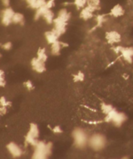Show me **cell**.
<instances>
[{
  "label": "cell",
  "mask_w": 133,
  "mask_h": 159,
  "mask_svg": "<svg viewBox=\"0 0 133 159\" xmlns=\"http://www.w3.org/2000/svg\"><path fill=\"white\" fill-rule=\"evenodd\" d=\"M43 18L45 20V22H47L48 24H52L53 23V21H54V13L49 9V10H47V12L43 16Z\"/></svg>",
  "instance_id": "obj_19"
},
{
  "label": "cell",
  "mask_w": 133,
  "mask_h": 159,
  "mask_svg": "<svg viewBox=\"0 0 133 159\" xmlns=\"http://www.w3.org/2000/svg\"><path fill=\"white\" fill-rule=\"evenodd\" d=\"M66 47H68V44L64 43L62 41H60V39H59V40L55 41L54 43L51 44V54L52 56H55V57L60 56L62 48H66Z\"/></svg>",
  "instance_id": "obj_13"
},
{
  "label": "cell",
  "mask_w": 133,
  "mask_h": 159,
  "mask_svg": "<svg viewBox=\"0 0 133 159\" xmlns=\"http://www.w3.org/2000/svg\"><path fill=\"white\" fill-rule=\"evenodd\" d=\"M125 13V10L123 6H121L120 4H117L115 6H114L111 10H110V13L109 15H111L112 17H114V18H118V17H121L123 15H124Z\"/></svg>",
  "instance_id": "obj_14"
},
{
  "label": "cell",
  "mask_w": 133,
  "mask_h": 159,
  "mask_svg": "<svg viewBox=\"0 0 133 159\" xmlns=\"http://www.w3.org/2000/svg\"><path fill=\"white\" fill-rule=\"evenodd\" d=\"M1 48L4 49V50H10V49H12V48H13V44L12 42H10V41H7L6 43L2 44L1 45Z\"/></svg>",
  "instance_id": "obj_29"
},
{
  "label": "cell",
  "mask_w": 133,
  "mask_h": 159,
  "mask_svg": "<svg viewBox=\"0 0 133 159\" xmlns=\"http://www.w3.org/2000/svg\"><path fill=\"white\" fill-rule=\"evenodd\" d=\"M57 16L61 18V19H63L65 21H67V22H69L70 20V18H71V14H70V12H69V10L67 8H62V9H60L59 11Z\"/></svg>",
  "instance_id": "obj_16"
},
{
  "label": "cell",
  "mask_w": 133,
  "mask_h": 159,
  "mask_svg": "<svg viewBox=\"0 0 133 159\" xmlns=\"http://www.w3.org/2000/svg\"><path fill=\"white\" fill-rule=\"evenodd\" d=\"M73 3L77 10H81L87 6V0H73Z\"/></svg>",
  "instance_id": "obj_22"
},
{
  "label": "cell",
  "mask_w": 133,
  "mask_h": 159,
  "mask_svg": "<svg viewBox=\"0 0 133 159\" xmlns=\"http://www.w3.org/2000/svg\"><path fill=\"white\" fill-rule=\"evenodd\" d=\"M44 37H45V39H46L47 43L51 45V44L54 43L57 40H59L60 36H59V35L57 34L56 31H55L54 30H52L46 31V32L44 33Z\"/></svg>",
  "instance_id": "obj_15"
},
{
  "label": "cell",
  "mask_w": 133,
  "mask_h": 159,
  "mask_svg": "<svg viewBox=\"0 0 133 159\" xmlns=\"http://www.w3.org/2000/svg\"><path fill=\"white\" fill-rule=\"evenodd\" d=\"M24 86H25V88L28 89V91H31V90H33V89H35L34 83H33L30 80H26V81L24 82Z\"/></svg>",
  "instance_id": "obj_26"
},
{
  "label": "cell",
  "mask_w": 133,
  "mask_h": 159,
  "mask_svg": "<svg viewBox=\"0 0 133 159\" xmlns=\"http://www.w3.org/2000/svg\"><path fill=\"white\" fill-rule=\"evenodd\" d=\"M53 25H54V28H53V30L56 31L57 34H58L59 36H61L62 34H64V33L66 32L67 25H68V22L57 16V17L54 18Z\"/></svg>",
  "instance_id": "obj_7"
},
{
  "label": "cell",
  "mask_w": 133,
  "mask_h": 159,
  "mask_svg": "<svg viewBox=\"0 0 133 159\" xmlns=\"http://www.w3.org/2000/svg\"><path fill=\"white\" fill-rule=\"evenodd\" d=\"M31 67L32 69L37 73H43L45 72L46 70V66H45V63L43 62L42 60H40L39 58L34 57L31 60Z\"/></svg>",
  "instance_id": "obj_11"
},
{
  "label": "cell",
  "mask_w": 133,
  "mask_h": 159,
  "mask_svg": "<svg viewBox=\"0 0 133 159\" xmlns=\"http://www.w3.org/2000/svg\"><path fill=\"white\" fill-rule=\"evenodd\" d=\"M34 153L32 155L33 159L48 158L52 153V143L44 142L39 140L37 144L34 147Z\"/></svg>",
  "instance_id": "obj_2"
},
{
  "label": "cell",
  "mask_w": 133,
  "mask_h": 159,
  "mask_svg": "<svg viewBox=\"0 0 133 159\" xmlns=\"http://www.w3.org/2000/svg\"><path fill=\"white\" fill-rule=\"evenodd\" d=\"M105 38L106 41L111 45L120 43L122 40V36L118 31L116 30H109L106 31L105 34Z\"/></svg>",
  "instance_id": "obj_10"
},
{
  "label": "cell",
  "mask_w": 133,
  "mask_h": 159,
  "mask_svg": "<svg viewBox=\"0 0 133 159\" xmlns=\"http://www.w3.org/2000/svg\"><path fill=\"white\" fill-rule=\"evenodd\" d=\"M54 5H55V0H47L46 2V7L49 9H52L54 7Z\"/></svg>",
  "instance_id": "obj_32"
},
{
  "label": "cell",
  "mask_w": 133,
  "mask_h": 159,
  "mask_svg": "<svg viewBox=\"0 0 133 159\" xmlns=\"http://www.w3.org/2000/svg\"><path fill=\"white\" fill-rule=\"evenodd\" d=\"M107 144V139L104 134L101 133H93L89 137L88 147L93 151H102Z\"/></svg>",
  "instance_id": "obj_4"
},
{
  "label": "cell",
  "mask_w": 133,
  "mask_h": 159,
  "mask_svg": "<svg viewBox=\"0 0 133 159\" xmlns=\"http://www.w3.org/2000/svg\"><path fill=\"white\" fill-rule=\"evenodd\" d=\"M89 135L87 131L80 127H77L72 131V138L75 147L78 149H84L88 147Z\"/></svg>",
  "instance_id": "obj_1"
},
{
  "label": "cell",
  "mask_w": 133,
  "mask_h": 159,
  "mask_svg": "<svg viewBox=\"0 0 133 159\" xmlns=\"http://www.w3.org/2000/svg\"><path fill=\"white\" fill-rule=\"evenodd\" d=\"M14 12L13 8L6 7L1 14V22L4 26H9L13 23V17H14Z\"/></svg>",
  "instance_id": "obj_6"
},
{
  "label": "cell",
  "mask_w": 133,
  "mask_h": 159,
  "mask_svg": "<svg viewBox=\"0 0 133 159\" xmlns=\"http://www.w3.org/2000/svg\"><path fill=\"white\" fill-rule=\"evenodd\" d=\"M122 46H116V47H114L113 49H114V52L115 53V54H120L121 53V50H122Z\"/></svg>",
  "instance_id": "obj_35"
},
{
  "label": "cell",
  "mask_w": 133,
  "mask_h": 159,
  "mask_svg": "<svg viewBox=\"0 0 133 159\" xmlns=\"http://www.w3.org/2000/svg\"><path fill=\"white\" fill-rule=\"evenodd\" d=\"M106 21V18H105V15H97L96 16V22H97V26H102V24H103V22Z\"/></svg>",
  "instance_id": "obj_27"
},
{
  "label": "cell",
  "mask_w": 133,
  "mask_h": 159,
  "mask_svg": "<svg viewBox=\"0 0 133 159\" xmlns=\"http://www.w3.org/2000/svg\"><path fill=\"white\" fill-rule=\"evenodd\" d=\"M73 78H74L73 80H74L75 82H82V81H84V79H85V75H84V72L79 71V72H77V73L74 74Z\"/></svg>",
  "instance_id": "obj_23"
},
{
  "label": "cell",
  "mask_w": 133,
  "mask_h": 159,
  "mask_svg": "<svg viewBox=\"0 0 133 159\" xmlns=\"http://www.w3.org/2000/svg\"><path fill=\"white\" fill-rule=\"evenodd\" d=\"M123 158L126 159V158H129V157H123Z\"/></svg>",
  "instance_id": "obj_36"
},
{
  "label": "cell",
  "mask_w": 133,
  "mask_h": 159,
  "mask_svg": "<svg viewBox=\"0 0 133 159\" xmlns=\"http://www.w3.org/2000/svg\"><path fill=\"white\" fill-rule=\"evenodd\" d=\"M25 22L24 19V15L21 13H15L13 17V23L14 24H20V25H23Z\"/></svg>",
  "instance_id": "obj_17"
},
{
  "label": "cell",
  "mask_w": 133,
  "mask_h": 159,
  "mask_svg": "<svg viewBox=\"0 0 133 159\" xmlns=\"http://www.w3.org/2000/svg\"><path fill=\"white\" fill-rule=\"evenodd\" d=\"M40 135L39 127L36 123H30L28 133L25 136V143L26 145H29L32 147H35L39 141L38 138Z\"/></svg>",
  "instance_id": "obj_5"
},
{
  "label": "cell",
  "mask_w": 133,
  "mask_h": 159,
  "mask_svg": "<svg viewBox=\"0 0 133 159\" xmlns=\"http://www.w3.org/2000/svg\"><path fill=\"white\" fill-rule=\"evenodd\" d=\"M47 10H49V8L46 7V5L42 7H39L37 8V9H35V20H38V19H40V18H43V16H44V15L47 12Z\"/></svg>",
  "instance_id": "obj_18"
},
{
  "label": "cell",
  "mask_w": 133,
  "mask_h": 159,
  "mask_svg": "<svg viewBox=\"0 0 133 159\" xmlns=\"http://www.w3.org/2000/svg\"><path fill=\"white\" fill-rule=\"evenodd\" d=\"M114 108V106H112L111 104H107V103H104V102L100 104V110L105 116L107 115L108 113H110Z\"/></svg>",
  "instance_id": "obj_20"
},
{
  "label": "cell",
  "mask_w": 133,
  "mask_h": 159,
  "mask_svg": "<svg viewBox=\"0 0 133 159\" xmlns=\"http://www.w3.org/2000/svg\"><path fill=\"white\" fill-rule=\"evenodd\" d=\"M1 57H2V56H1V54H0V58H1Z\"/></svg>",
  "instance_id": "obj_37"
},
{
  "label": "cell",
  "mask_w": 133,
  "mask_h": 159,
  "mask_svg": "<svg viewBox=\"0 0 133 159\" xmlns=\"http://www.w3.org/2000/svg\"><path fill=\"white\" fill-rule=\"evenodd\" d=\"M6 86V79H5V72L3 70H0V87Z\"/></svg>",
  "instance_id": "obj_28"
},
{
  "label": "cell",
  "mask_w": 133,
  "mask_h": 159,
  "mask_svg": "<svg viewBox=\"0 0 133 159\" xmlns=\"http://www.w3.org/2000/svg\"><path fill=\"white\" fill-rule=\"evenodd\" d=\"M46 2H47V0H36L35 9H37V8L42 7L44 6H45Z\"/></svg>",
  "instance_id": "obj_31"
},
{
  "label": "cell",
  "mask_w": 133,
  "mask_h": 159,
  "mask_svg": "<svg viewBox=\"0 0 133 159\" xmlns=\"http://www.w3.org/2000/svg\"><path fill=\"white\" fill-rule=\"evenodd\" d=\"M36 57L39 58L40 60H42L43 62L45 63L47 61V59H48V55L46 53L45 48H39L38 51H37V53H36Z\"/></svg>",
  "instance_id": "obj_21"
},
{
  "label": "cell",
  "mask_w": 133,
  "mask_h": 159,
  "mask_svg": "<svg viewBox=\"0 0 133 159\" xmlns=\"http://www.w3.org/2000/svg\"><path fill=\"white\" fill-rule=\"evenodd\" d=\"M123 59L128 63L132 64L133 62V48L132 47H123L120 53Z\"/></svg>",
  "instance_id": "obj_12"
},
{
  "label": "cell",
  "mask_w": 133,
  "mask_h": 159,
  "mask_svg": "<svg viewBox=\"0 0 133 159\" xmlns=\"http://www.w3.org/2000/svg\"><path fill=\"white\" fill-rule=\"evenodd\" d=\"M6 148L8 152L10 153V155L14 157V158H17V157H21L23 155V149L17 143L15 142H10L6 145Z\"/></svg>",
  "instance_id": "obj_8"
},
{
  "label": "cell",
  "mask_w": 133,
  "mask_h": 159,
  "mask_svg": "<svg viewBox=\"0 0 133 159\" xmlns=\"http://www.w3.org/2000/svg\"><path fill=\"white\" fill-rule=\"evenodd\" d=\"M97 10L93 7H91L90 5H87L86 7H84V8H82L80 10V18L84 21H89L91 20V18L93 17V14L96 12Z\"/></svg>",
  "instance_id": "obj_9"
},
{
  "label": "cell",
  "mask_w": 133,
  "mask_h": 159,
  "mask_svg": "<svg viewBox=\"0 0 133 159\" xmlns=\"http://www.w3.org/2000/svg\"><path fill=\"white\" fill-rule=\"evenodd\" d=\"M25 1H26V0H25Z\"/></svg>",
  "instance_id": "obj_38"
},
{
  "label": "cell",
  "mask_w": 133,
  "mask_h": 159,
  "mask_svg": "<svg viewBox=\"0 0 133 159\" xmlns=\"http://www.w3.org/2000/svg\"><path fill=\"white\" fill-rule=\"evenodd\" d=\"M87 5H90L97 11L100 9V0H87Z\"/></svg>",
  "instance_id": "obj_24"
},
{
  "label": "cell",
  "mask_w": 133,
  "mask_h": 159,
  "mask_svg": "<svg viewBox=\"0 0 133 159\" xmlns=\"http://www.w3.org/2000/svg\"><path fill=\"white\" fill-rule=\"evenodd\" d=\"M127 119H128V117H127L125 113L120 112L114 107L110 113L106 115L104 121L106 123H112L114 127L120 128V127L123 126V123H125Z\"/></svg>",
  "instance_id": "obj_3"
},
{
  "label": "cell",
  "mask_w": 133,
  "mask_h": 159,
  "mask_svg": "<svg viewBox=\"0 0 133 159\" xmlns=\"http://www.w3.org/2000/svg\"><path fill=\"white\" fill-rule=\"evenodd\" d=\"M7 111H8V107H1L0 106V116L6 115L7 113Z\"/></svg>",
  "instance_id": "obj_33"
},
{
  "label": "cell",
  "mask_w": 133,
  "mask_h": 159,
  "mask_svg": "<svg viewBox=\"0 0 133 159\" xmlns=\"http://www.w3.org/2000/svg\"><path fill=\"white\" fill-rule=\"evenodd\" d=\"M52 131L54 134H61V133L63 132V130L61 129L60 126L56 125V126H54L53 128H52Z\"/></svg>",
  "instance_id": "obj_30"
},
{
  "label": "cell",
  "mask_w": 133,
  "mask_h": 159,
  "mask_svg": "<svg viewBox=\"0 0 133 159\" xmlns=\"http://www.w3.org/2000/svg\"><path fill=\"white\" fill-rule=\"evenodd\" d=\"M1 3L5 7H9L11 4V0H1Z\"/></svg>",
  "instance_id": "obj_34"
},
{
  "label": "cell",
  "mask_w": 133,
  "mask_h": 159,
  "mask_svg": "<svg viewBox=\"0 0 133 159\" xmlns=\"http://www.w3.org/2000/svg\"><path fill=\"white\" fill-rule=\"evenodd\" d=\"M0 106H1V107H9L12 106V102L9 101L6 98H5V97H1V98H0Z\"/></svg>",
  "instance_id": "obj_25"
}]
</instances>
